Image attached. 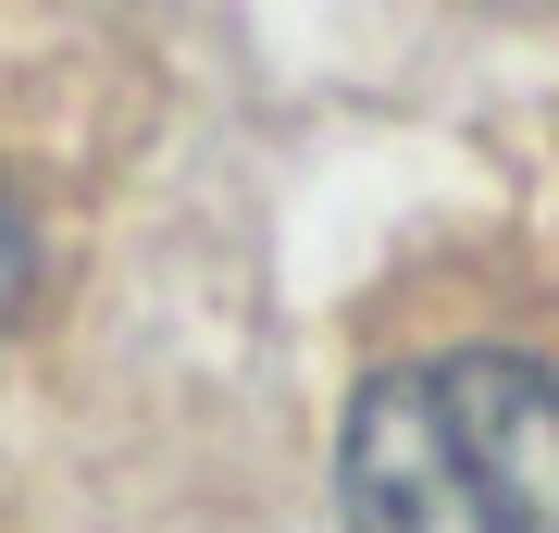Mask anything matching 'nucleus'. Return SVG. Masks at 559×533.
<instances>
[{
  "label": "nucleus",
  "mask_w": 559,
  "mask_h": 533,
  "mask_svg": "<svg viewBox=\"0 0 559 533\" xmlns=\"http://www.w3.org/2000/svg\"><path fill=\"white\" fill-rule=\"evenodd\" d=\"M348 533H559V373L436 348L360 385L336 447Z\"/></svg>",
  "instance_id": "obj_1"
},
{
  "label": "nucleus",
  "mask_w": 559,
  "mask_h": 533,
  "mask_svg": "<svg viewBox=\"0 0 559 533\" xmlns=\"http://www.w3.org/2000/svg\"><path fill=\"white\" fill-rule=\"evenodd\" d=\"M25 298H38V237H25V211H13V198H0V323H13Z\"/></svg>",
  "instance_id": "obj_2"
}]
</instances>
